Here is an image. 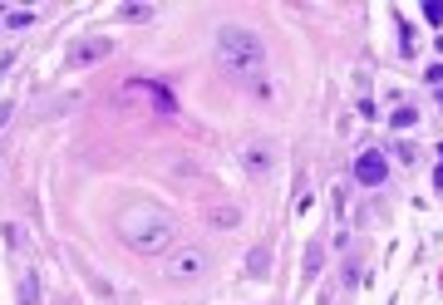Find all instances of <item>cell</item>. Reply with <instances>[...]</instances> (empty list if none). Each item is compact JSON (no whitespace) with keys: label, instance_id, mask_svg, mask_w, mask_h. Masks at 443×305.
Here are the masks:
<instances>
[{"label":"cell","instance_id":"6","mask_svg":"<svg viewBox=\"0 0 443 305\" xmlns=\"http://www.w3.org/2000/svg\"><path fill=\"white\" fill-rule=\"evenodd\" d=\"M384 173H390V163H384V152H379V148H369V152H360V158H355V177H360L365 187H379Z\"/></svg>","mask_w":443,"mask_h":305},{"label":"cell","instance_id":"2","mask_svg":"<svg viewBox=\"0 0 443 305\" xmlns=\"http://www.w3.org/2000/svg\"><path fill=\"white\" fill-rule=\"evenodd\" d=\"M217 69L227 74V79H242V84H256L261 69H266V49L251 30L242 25H227V30H217Z\"/></svg>","mask_w":443,"mask_h":305},{"label":"cell","instance_id":"11","mask_svg":"<svg viewBox=\"0 0 443 305\" xmlns=\"http://www.w3.org/2000/svg\"><path fill=\"white\" fill-rule=\"evenodd\" d=\"M20 305H40V286H35L30 271H25V281H20Z\"/></svg>","mask_w":443,"mask_h":305},{"label":"cell","instance_id":"4","mask_svg":"<svg viewBox=\"0 0 443 305\" xmlns=\"http://www.w3.org/2000/svg\"><path fill=\"white\" fill-rule=\"evenodd\" d=\"M108 49H114V40H108V35H84V40H74V44L65 49V69H89V64L108 60Z\"/></svg>","mask_w":443,"mask_h":305},{"label":"cell","instance_id":"15","mask_svg":"<svg viewBox=\"0 0 443 305\" xmlns=\"http://www.w3.org/2000/svg\"><path fill=\"white\" fill-rule=\"evenodd\" d=\"M428 79H433V84H443V64H433V69H428Z\"/></svg>","mask_w":443,"mask_h":305},{"label":"cell","instance_id":"12","mask_svg":"<svg viewBox=\"0 0 443 305\" xmlns=\"http://www.w3.org/2000/svg\"><path fill=\"white\" fill-rule=\"evenodd\" d=\"M119 15H124V20H148V15H153V6H124Z\"/></svg>","mask_w":443,"mask_h":305},{"label":"cell","instance_id":"5","mask_svg":"<svg viewBox=\"0 0 443 305\" xmlns=\"http://www.w3.org/2000/svg\"><path fill=\"white\" fill-rule=\"evenodd\" d=\"M128 98H143V104H153L158 114H168V119L178 114V98L162 89V84H153V79H133V84H128Z\"/></svg>","mask_w":443,"mask_h":305},{"label":"cell","instance_id":"14","mask_svg":"<svg viewBox=\"0 0 443 305\" xmlns=\"http://www.w3.org/2000/svg\"><path fill=\"white\" fill-rule=\"evenodd\" d=\"M6 20H10V30H25V25H30V10H10Z\"/></svg>","mask_w":443,"mask_h":305},{"label":"cell","instance_id":"10","mask_svg":"<svg viewBox=\"0 0 443 305\" xmlns=\"http://www.w3.org/2000/svg\"><path fill=\"white\" fill-rule=\"evenodd\" d=\"M320 261H325V246H320V241H310V246H306V276H315V271H320Z\"/></svg>","mask_w":443,"mask_h":305},{"label":"cell","instance_id":"8","mask_svg":"<svg viewBox=\"0 0 443 305\" xmlns=\"http://www.w3.org/2000/svg\"><path fill=\"white\" fill-rule=\"evenodd\" d=\"M266 271H271V251H266V246H256L251 256H246V276H256V281H261Z\"/></svg>","mask_w":443,"mask_h":305},{"label":"cell","instance_id":"13","mask_svg":"<svg viewBox=\"0 0 443 305\" xmlns=\"http://www.w3.org/2000/svg\"><path fill=\"white\" fill-rule=\"evenodd\" d=\"M409 123H419V109H394V128H409Z\"/></svg>","mask_w":443,"mask_h":305},{"label":"cell","instance_id":"7","mask_svg":"<svg viewBox=\"0 0 443 305\" xmlns=\"http://www.w3.org/2000/svg\"><path fill=\"white\" fill-rule=\"evenodd\" d=\"M242 163H246L251 177H266V173H271V152H266L261 143H246V148H242Z\"/></svg>","mask_w":443,"mask_h":305},{"label":"cell","instance_id":"16","mask_svg":"<svg viewBox=\"0 0 443 305\" xmlns=\"http://www.w3.org/2000/svg\"><path fill=\"white\" fill-rule=\"evenodd\" d=\"M433 182H438V187H443V163H438V173H433Z\"/></svg>","mask_w":443,"mask_h":305},{"label":"cell","instance_id":"3","mask_svg":"<svg viewBox=\"0 0 443 305\" xmlns=\"http://www.w3.org/2000/svg\"><path fill=\"white\" fill-rule=\"evenodd\" d=\"M207 271H212V256H207L202 246H178L173 256H168V276L173 281H202Z\"/></svg>","mask_w":443,"mask_h":305},{"label":"cell","instance_id":"9","mask_svg":"<svg viewBox=\"0 0 443 305\" xmlns=\"http://www.w3.org/2000/svg\"><path fill=\"white\" fill-rule=\"evenodd\" d=\"M207 222L227 232V227H237V222H242V212H237V207H212V212H207Z\"/></svg>","mask_w":443,"mask_h":305},{"label":"cell","instance_id":"1","mask_svg":"<svg viewBox=\"0 0 443 305\" xmlns=\"http://www.w3.org/2000/svg\"><path fill=\"white\" fill-rule=\"evenodd\" d=\"M119 236L138 256H158V251H168L178 241V222L158 207H128V212H119Z\"/></svg>","mask_w":443,"mask_h":305}]
</instances>
